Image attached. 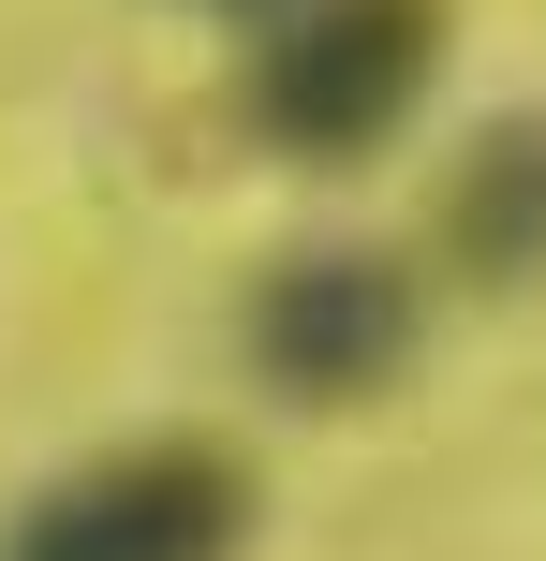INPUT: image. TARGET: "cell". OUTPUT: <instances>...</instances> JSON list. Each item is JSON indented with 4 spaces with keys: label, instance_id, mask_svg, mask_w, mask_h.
I'll use <instances>...</instances> for the list:
<instances>
[{
    "label": "cell",
    "instance_id": "2",
    "mask_svg": "<svg viewBox=\"0 0 546 561\" xmlns=\"http://www.w3.org/2000/svg\"><path fill=\"white\" fill-rule=\"evenodd\" d=\"M236 547H252V458L207 428H148V444L74 458L0 533V561H236Z\"/></svg>",
    "mask_w": 546,
    "mask_h": 561
},
{
    "label": "cell",
    "instance_id": "5",
    "mask_svg": "<svg viewBox=\"0 0 546 561\" xmlns=\"http://www.w3.org/2000/svg\"><path fill=\"white\" fill-rule=\"evenodd\" d=\"M193 15H266V0H193Z\"/></svg>",
    "mask_w": 546,
    "mask_h": 561
},
{
    "label": "cell",
    "instance_id": "1",
    "mask_svg": "<svg viewBox=\"0 0 546 561\" xmlns=\"http://www.w3.org/2000/svg\"><path fill=\"white\" fill-rule=\"evenodd\" d=\"M443 45H458V0H295L252 45V134L295 178H340L414 134V104L443 89Z\"/></svg>",
    "mask_w": 546,
    "mask_h": 561
},
{
    "label": "cell",
    "instance_id": "4",
    "mask_svg": "<svg viewBox=\"0 0 546 561\" xmlns=\"http://www.w3.org/2000/svg\"><path fill=\"white\" fill-rule=\"evenodd\" d=\"M443 266L488 280V296H532L546 280V104L488 118L443 178Z\"/></svg>",
    "mask_w": 546,
    "mask_h": 561
},
{
    "label": "cell",
    "instance_id": "3",
    "mask_svg": "<svg viewBox=\"0 0 546 561\" xmlns=\"http://www.w3.org/2000/svg\"><path fill=\"white\" fill-rule=\"evenodd\" d=\"M429 355V280L399 252H281L252 280V369L295 414H355V399H399Z\"/></svg>",
    "mask_w": 546,
    "mask_h": 561
}]
</instances>
